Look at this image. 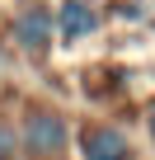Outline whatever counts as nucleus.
Returning a JSON list of instances; mask_svg holds the SVG:
<instances>
[{
	"mask_svg": "<svg viewBox=\"0 0 155 160\" xmlns=\"http://www.w3.org/2000/svg\"><path fill=\"white\" fill-rule=\"evenodd\" d=\"M24 151L33 155V160H52V155H61L66 151V118L61 113H28V122H24Z\"/></svg>",
	"mask_w": 155,
	"mask_h": 160,
	"instance_id": "nucleus-1",
	"label": "nucleus"
},
{
	"mask_svg": "<svg viewBox=\"0 0 155 160\" xmlns=\"http://www.w3.org/2000/svg\"><path fill=\"white\" fill-rule=\"evenodd\" d=\"M80 160H132V141H127V132L94 122L80 132Z\"/></svg>",
	"mask_w": 155,
	"mask_h": 160,
	"instance_id": "nucleus-2",
	"label": "nucleus"
},
{
	"mask_svg": "<svg viewBox=\"0 0 155 160\" xmlns=\"http://www.w3.org/2000/svg\"><path fill=\"white\" fill-rule=\"evenodd\" d=\"M10 33H14V42H19L24 52H42V47L52 42V10H47V5H24V10L14 14Z\"/></svg>",
	"mask_w": 155,
	"mask_h": 160,
	"instance_id": "nucleus-3",
	"label": "nucleus"
},
{
	"mask_svg": "<svg viewBox=\"0 0 155 160\" xmlns=\"http://www.w3.org/2000/svg\"><path fill=\"white\" fill-rule=\"evenodd\" d=\"M94 28H99V10L90 5V0H61V10H56V33H61L66 42L85 38V33H94Z\"/></svg>",
	"mask_w": 155,
	"mask_h": 160,
	"instance_id": "nucleus-4",
	"label": "nucleus"
},
{
	"mask_svg": "<svg viewBox=\"0 0 155 160\" xmlns=\"http://www.w3.org/2000/svg\"><path fill=\"white\" fill-rule=\"evenodd\" d=\"M14 146H19L14 127H10V122H0V160H10V155H14Z\"/></svg>",
	"mask_w": 155,
	"mask_h": 160,
	"instance_id": "nucleus-5",
	"label": "nucleus"
},
{
	"mask_svg": "<svg viewBox=\"0 0 155 160\" xmlns=\"http://www.w3.org/2000/svg\"><path fill=\"white\" fill-rule=\"evenodd\" d=\"M150 137H155V104H150Z\"/></svg>",
	"mask_w": 155,
	"mask_h": 160,
	"instance_id": "nucleus-6",
	"label": "nucleus"
}]
</instances>
